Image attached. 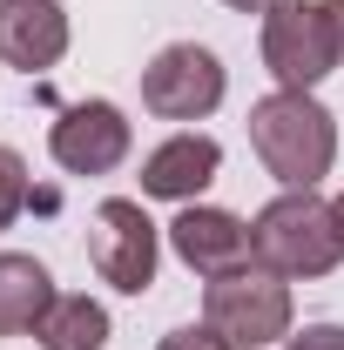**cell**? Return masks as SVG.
I'll return each mask as SVG.
<instances>
[{
  "mask_svg": "<svg viewBox=\"0 0 344 350\" xmlns=\"http://www.w3.org/2000/svg\"><path fill=\"white\" fill-rule=\"evenodd\" d=\"M250 148L284 189H317L331 175V162H338V122H331V108L317 94L277 88V94H263L250 108Z\"/></svg>",
  "mask_w": 344,
  "mask_h": 350,
  "instance_id": "cell-1",
  "label": "cell"
},
{
  "mask_svg": "<svg viewBox=\"0 0 344 350\" xmlns=\"http://www.w3.org/2000/svg\"><path fill=\"white\" fill-rule=\"evenodd\" d=\"M257 262L277 269L284 283H304V276H331L344 262V229H338V202H324L317 189H284L277 202H263L257 222Z\"/></svg>",
  "mask_w": 344,
  "mask_h": 350,
  "instance_id": "cell-2",
  "label": "cell"
},
{
  "mask_svg": "<svg viewBox=\"0 0 344 350\" xmlns=\"http://www.w3.org/2000/svg\"><path fill=\"white\" fill-rule=\"evenodd\" d=\"M203 323L216 337H230L236 350H263V344H284L291 337V283L277 269H230V276H210L203 290Z\"/></svg>",
  "mask_w": 344,
  "mask_h": 350,
  "instance_id": "cell-3",
  "label": "cell"
},
{
  "mask_svg": "<svg viewBox=\"0 0 344 350\" xmlns=\"http://www.w3.org/2000/svg\"><path fill=\"white\" fill-rule=\"evenodd\" d=\"M263 68L277 75V88L310 94L338 68V27L324 0H277L263 14Z\"/></svg>",
  "mask_w": 344,
  "mask_h": 350,
  "instance_id": "cell-4",
  "label": "cell"
},
{
  "mask_svg": "<svg viewBox=\"0 0 344 350\" xmlns=\"http://www.w3.org/2000/svg\"><path fill=\"white\" fill-rule=\"evenodd\" d=\"M88 262H95V276H101L108 290L142 297V290L156 283V262H162V229L149 222L142 202L108 196V202L95 209V222H88Z\"/></svg>",
  "mask_w": 344,
  "mask_h": 350,
  "instance_id": "cell-5",
  "label": "cell"
},
{
  "mask_svg": "<svg viewBox=\"0 0 344 350\" xmlns=\"http://www.w3.org/2000/svg\"><path fill=\"white\" fill-rule=\"evenodd\" d=\"M223 61L196 41H169L149 68H142V108L156 122H203L223 101Z\"/></svg>",
  "mask_w": 344,
  "mask_h": 350,
  "instance_id": "cell-6",
  "label": "cell"
},
{
  "mask_svg": "<svg viewBox=\"0 0 344 350\" xmlns=\"http://www.w3.org/2000/svg\"><path fill=\"white\" fill-rule=\"evenodd\" d=\"M129 115L115 108V101H75V108H61L54 115V129H47V155L61 162L68 175H115L129 162Z\"/></svg>",
  "mask_w": 344,
  "mask_h": 350,
  "instance_id": "cell-7",
  "label": "cell"
},
{
  "mask_svg": "<svg viewBox=\"0 0 344 350\" xmlns=\"http://www.w3.org/2000/svg\"><path fill=\"white\" fill-rule=\"evenodd\" d=\"M169 250L189 262L196 276H230V269H250V262H257V236H250V222L230 216V209L189 202V209L169 222Z\"/></svg>",
  "mask_w": 344,
  "mask_h": 350,
  "instance_id": "cell-8",
  "label": "cell"
},
{
  "mask_svg": "<svg viewBox=\"0 0 344 350\" xmlns=\"http://www.w3.org/2000/svg\"><path fill=\"white\" fill-rule=\"evenodd\" d=\"M216 169H223V142L182 129V135L156 142L142 155V196H156V202H196L216 182Z\"/></svg>",
  "mask_w": 344,
  "mask_h": 350,
  "instance_id": "cell-9",
  "label": "cell"
},
{
  "mask_svg": "<svg viewBox=\"0 0 344 350\" xmlns=\"http://www.w3.org/2000/svg\"><path fill=\"white\" fill-rule=\"evenodd\" d=\"M68 54L61 0H0V61L14 75H47Z\"/></svg>",
  "mask_w": 344,
  "mask_h": 350,
  "instance_id": "cell-10",
  "label": "cell"
},
{
  "mask_svg": "<svg viewBox=\"0 0 344 350\" xmlns=\"http://www.w3.org/2000/svg\"><path fill=\"white\" fill-rule=\"evenodd\" d=\"M61 290H54V276H47L34 256H14V250H0V337H34V323L47 317Z\"/></svg>",
  "mask_w": 344,
  "mask_h": 350,
  "instance_id": "cell-11",
  "label": "cell"
},
{
  "mask_svg": "<svg viewBox=\"0 0 344 350\" xmlns=\"http://www.w3.org/2000/svg\"><path fill=\"white\" fill-rule=\"evenodd\" d=\"M34 344L41 350H101L108 344V310L95 304V297H82V290H68L34 323Z\"/></svg>",
  "mask_w": 344,
  "mask_h": 350,
  "instance_id": "cell-12",
  "label": "cell"
},
{
  "mask_svg": "<svg viewBox=\"0 0 344 350\" xmlns=\"http://www.w3.org/2000/svg\"><path fill=\"white\" fill-rule=\"evenodd\" d=\"M27 196H34V189H27V162H21L14 148H0V229L27 209Z\"/></svg>",
  "mask_w": 344,
  "mask_h": 350,
  "instance_id": "cell-13",
  "label": "cell"
},
{
  "mask_svg": "<svg viewBox=\"0 0 344 350\" xmlns=\"http://www.w3.org/2000/svg\"><path fill=\"white\" fill-rule=\"evenodd\" d=\"M156 350H236V344H230V337H216L210 323H182V330H169Z\"/></svg>",
  "mask_w": 344,
  "mask_h": 350,
  "instance_id": "cell-14",
  "label": "cell"
},
{
  "mask_svg": "<svg viewBox=\"0 0 344 350\" xmlns=\"http://www.w3.org/2000/svg\"><path fill=\"white\" fill-rule=\"evenodd\" d=\"M284 350H344V323H304L284 337Z\"/></svg>",
  "mask_w": 344,
  "mask_h": 350,
  "instance_id": "cell-15",
  "label": "cell"
},
{
  "mask_svg": "<svg viewBox=\"0 0 344 350\" xmlns=\"http://www.w3.org/2000/svg\"><path fill=\"white\" fill-rule=\"evenodd\" d=\"M331 7V27H338V68H344V0H324Z\"/></svg>",
  "mask_w": 344,
  "mask_h": 350,
  "instance_id": "cell-16",
  "label": "cell"
},
{
  "mask_svg": "<svg viewBox=\"0 0 344 350\" xmlns=\"http://www.w3.org/2000/svg\"><path fill=\"white\" fill-rule=\"evenodd\" d=\"M223 7H236V14H270L277 0H223Z\"/></svg>",
  "mask_w": 344,
  "mask_h": 350,
  "instance_id": "cell-17",
  "label": "cell"
},
{
  "mask_svg": "<svg viewBox=\"0 0 344 350\" xmlns=\"http://www.w3.org/2000/svg\"><path fill=\"white\" fill-rule=\"evenodd\" d=\"M338 229H344V196H338Z\"/></svg>",
  "mask_w": 344,
  "mask_h": 350,
  "instance_id": "cell-18",
  "label": "cell"
}]
</instances>
